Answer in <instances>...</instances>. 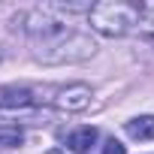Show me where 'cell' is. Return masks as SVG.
Returning <instances> with one entry per match:
<instances>
[{
	"label": "cell",
	"mask_w": 154,
	"mask_h": 154,
	"mask_svg": "<svg viewBox=\"0 0 154 154\" xmlns=\"http://www.w3.org/2000/svg\"><path fill=\"white\" fill-rule=\"evenodd\" d=\"M94 51H97V42L88 33L75 30L72 24L48 39L33 42V57L39 63H79V60L94 57Z\"/></svg>",
	"instance_id": "1"
},
{
	"label": "cell",
	"mask_w": 154,
	"mask_h": 154,
	"mask_svg": "<svg viewBox=\"0 0 154 154\" xmlns=\"http://www.w3.org/2000/svg\"><path fill=\"white\" fill-rule=\"evenodd\" d=\"M94 142H97V127H79L66 136V148L72 154H88Z\"/></svg>",
	"instance_id": "5"
},
{
	"label": "cell",
	"mask_w": 154,
	"mask_h": 154,
	"mask_svg": "<svg viewBox=\"0 0 154 154\" xmlns=\"http://www.w3.org/2000/svg\"><path fill=\"white\" fill-rule=\"evenodd\" d=\"M36 103V94L30 88H0V109H30Z\"/></svg>",
	"instance_id": "4"
},
{
	"label": "cell",
	"mask_w": 154,
	"mask_h": 154,
	"mask_svg": "<svg viewBox=\"0 0 154 154\" xmlns=\"http://www.w3.org/2000/svg\"><path fill=\"white\" fill-rule=\"evenodd\" d=\"M142 15V3L136 0H100V3H91L88 9V24L94 33L100 36H127Z\"/></svg>",
	"instance_id": "2"
},
{
	"label": "cell",
	"mask_w": 154,
	"mask_h": 154,
	"mask_svg": "<svg viewBox=\"0 0 154 154\" xmlns=\"http://www.w3.org/2000/svg\"><path fill=\"white\" fill-rule=\"evenodd\" d=\"M103 154H127V148H124L118 139H106V145H103Z\"/></svg>",
	"instance_id": "8"
},
{
	"label": "cell",
	"mask_w": 154,
	"mask_h": 154,
	"mask_svg": "<svg viewBox=\"0 0 154 154\" xmlns=\"http://www.w3.org/2000/svg\"><path fill=\"white\" fill-rule=\"evenodd\" d=\"M0 145H3V148H12V145H21V133H9V136H0Z\"/></svg>",
	"instance_id": "9"
},
{
	"label": "cell",
	"mask_w": 154,
	"mask_h": 154,
	"mask_svg": "<svg viewBox=\"0 0 154 154\" xmlns=\"http://www.w3.org/2000/svg\"><path fill=\"white\" fill-rule=\"evenodd\" d=\"M127 136L133 139H154V115H139L127 121Z\"/></svg>",
	"instance_id": "6"
},
{
	"label": "cell",
	"mask_w": 154,
	"mask_h": 154,
	"mask_svg": "<svg viewBox=\"0 0 154 154\" xmlns=\"http://www.w3.org/2000/svg\"><path fill=\"white\" fill-rule=\"evenodd\" d=\"M91 97H94V91H91L85 82H72V85L60 88V91L51 97V103H54L60 112H85V109L91 106Z\"/></svg>",
	"instance_id": "3"
},
{
	"label": "cell",
	"mask_w": 154,
	"mask_h": 154,
	"mask_svg": "<svg viewBox=\"0 0 154 154\" xmlns=\"http://www.w3.org/2000/svg\"><path fill=\"white\" fill-rule=\"evenodd\" d=\"M0 60H3V48H0Z\"/></svg>",
	"instance_id": "10"
},
{
	"label": "cell",
	"mask_w": 154,
	"mask_h": 154,
	"mask_svg": "<svg viewBox=\"0 0 154 154\" xmlns=\"http://www.w3.org/2000/svg\"><path fill=\"white\" fill-rule=\"evenodd\" d=\"M142 33L154 36V3H142V15H139V24H136Z\"/></svg>",
	"instance_id": "7"
}]
</instances>
